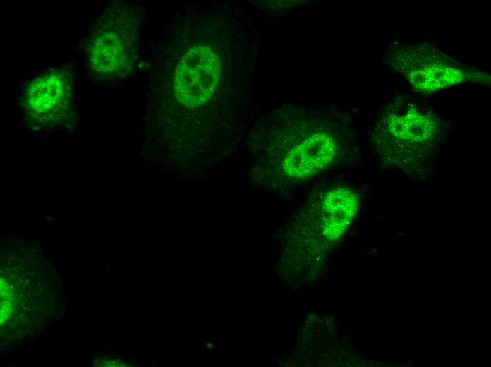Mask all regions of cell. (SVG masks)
Wrapping results in <instances>:
<instances>
[{
  "label": "cell",
  "mask_w": 491,
  "mask_h": 367,
  "mask_svg": "<svg viewBox=\"0 0 491 367\" xmlns=\"http://www.w3.org/2000/svg\"><path fill=\"white\" fill-rule=\"evenodd\" d=\"M221 75L217 53L197 46L183 55L175 70L174 89L177 100L188 107L207 102L216 91Z\"/></svg>",
  "instance_id": "cell-5"
},
{
  "label": "cell",
  "mask_w": 491,
  "mask_h": 367,
  "mask_svg": "<svg viewBox=\"0 0 491 367\" xmlns=\"http://www.w3.org/2000/svg\"><path fill=\"white\" fill-rule=\"evenodd\" d=\"M73 93V78L66 69H53L35 78L23 95L29 121L38 128H48L68 115Z\"/></svg>",
  "instance_id": "cell-4"
},
{
  "label": "cell",
  "mask_w": 491,
  "mask_h": 367,
  "mask_svg": "<svg viewBox=\"0 0 491 367\" xmlns=\"http://www.w3.org/2000/svg\"><path fill=\"white\" fill-rule=\"evenodd\" d=\"M359 205L358 195L351 188L335 187L322 199L325 231L330 239L339 238L354 218Z\"/></svg>",
  "instance_id": "cell-7"
},
{
  "label": "cell",
  "mask_w": 491,
  "mask_h": 367,
  "mask_svg": "<svg viewBox=\"0 0 491 367\" xmlns=\"http://www.w3.org/2000/svg\"><path fill=\"white\" fill-rule=\"evenodd\" d=\"M180 341L178 339L176 340V343H179Z\"/></svg>",
  "instance_id": "cell-10"
},
{
  "label": "cell",
  "mask_w": 491,
  "mask_h": 367,
  "mask_svg": "<svg viewBox=\"0 0 491 367\" xmlns=\"http://www.w3.org/2000/svg\"><path fill=\"white\" fill-rule=\"evenodd\" d=\"M387 61L415 92L424 94L468 82L490 83L487 73L460 63L428 43H394Z\"/></svg>",
  "instance_id": "cell-3"
},
{
  "label": "cell",
  "mask_w": 491,
  "mask_h": 367,
  "mask_svg": "<svg viewBox=\"0 0 491 367\" xmlns=\"http://www.w3.org/2000/svg\"><path fill=\"white\" fill-rule=\"evenodd\" d=\"M338 150V144L332 136L327 133H313L288 152L283 170L291 178H309L327 169L336 159Z\"/></svg>",
  "instance_id": "cell-6"
},
{
  "label": "cell",
  "mask_w": 491,
  "mask_h": 367,
  "mask_svg": "<svg viewBox=\"0 0 491 367\" xmlns=\"http://www.w3.org/2000/svg\"><path fill=\"white\" fill-rule=\"evenodd\" d=\"M202 344H203V349H205V342H203Z\"/></svg>",
  "instance_id": "cell-8"
},
{
  "label": "cell",
  "mask_w": 491,
  "mask_h": 367,
  "mask_svg": "<svg viewBox=\"0 0 491 367\" xmlns=\"http://www.w3.org/2000/svg\"><path fill=\"white\" fill-rule=\"evenodd\" d=\"M207 347H214V346L212 345V344H207Z\"/></svg>",
  "instance_id": "cell-9"
},
{
  "label": "cell",
  "mask_w": 491,
  "mask_h": 367,
  "mask_svg": "<svg viewBox=\"0 0 491 367\" xmlns=\"http://www.w3.org/2000/svg\"><path fill=\"white\" fill-rule=\"evenodd\" d=\"M139 11L131 4H115L92 25L88 64L94 76L114 80L128 76L137 60Z\"/></svg>",
  "instance_id": "cell-2"
},
{
  "label": "cell",
  "mask_w": 491,
  "mask_h": 367,
  "mask_svg": "<svg viewBox=\"0 0 491 367\" xmlns=\"http://www.w3.org/2000/svg\"><path fill=\"white\" fill-rule=\"evenodd\" d=\"M443 133L437 114L425 104L401 97L391 100L378 122V150L392 163L411 164L430 156Z\"/></svg>",
  "instance_id": "cell-1"
}]
</instances>
